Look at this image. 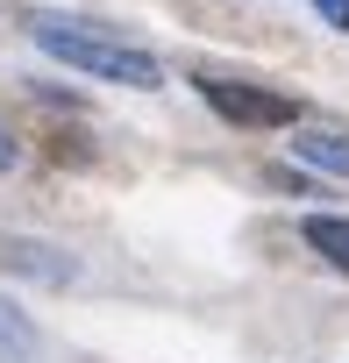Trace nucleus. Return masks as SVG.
<instances>
[{"mask_svg": "<svg viewBox=\"0 0 349 363\" xmlns=\"http://www.w3.org/2000/svg\"><path fill=\"white\" fill-rule=\"evenodd\" d=\"M292 157L328 178H349V135H335V128H292Z\"/></svg>", "mask_w": 349, "mask_h": 363, "instance_id": "4", "label": "nucleus"}, {"mask_svg": "<svg viewBox=\"0 0 349 363\" xmlns=\"http://www.w3.org/2000/svg\"><path fill=\"white\" fill-rule=\"evenodd\" d=\"M15 164H22V143H15L8 128H0V171H15Z\"/></svg>", "mask_w": 349, "mask_h": 363, "instance_id": "8", "label": "nucleus"}, {"mask_svg": "<svg viewBox=\"0 0 349 363\" xmlns=\"http://www.w3.org/2000/svg\"><path fill=\"white\" fill-rule=\"evenodd\" d=\"M0 264L22 271V278H43V285H72V278H79V264H72L65 250L29 242V235H0Z\"/></svg>", "mask_w": 349, "mask_h": 363, "instance_id": "3", "label": "nucleus"}, {"mask_svg": "<svg viewBox=\"0 0 349 363\" xmlns=\"http://www.w3.org/2000/svg\"><path fill=\"white\" fill-rule=\"evenodd\" d=\"M0 349H8V356H36V328H29L8 299H0Z\"/></svg>", "mask_w": 349, "mask_h": 363, "instance_id": "6", "label": "nucleus"}, {"mask_svg": "<svg viewBox=\"0 0 349 363\" xmlns=\"http://www.w3.org/2000/svg\"><path fill=\"white\" fill-rule=\"evenodd\" d=\"M306 8H314L328 29H349V0H306Z\"/></svg>", "mask_w": 349, "mask_h": 363, "instance_id": "7", "label": "nucleus"}, {"mask_svg": "<svg viewBox=\"0 0 349 363\" xmlns=\"http://www.w3.org/2000/svg\"><path fill=\"white\" fill-rule=\"evenodd\" d=\"M29 36H36V50H50L57 65H72V72H86V79L135 86V93H157V86H164V65H157L143 43H128L121 29H107V22H79V15L36 8V15H29Z\"/></svg>", "mask_w": 349, "mask_h": 363, "instance_id": "1", "label": "nucleus"}, {"mask_svg": "<svg viewBox=\"0 0 349 363\" xmlns=\"http://www.w3.org/2000/svg\"><path fill=\"white\" fill-rule=\"evenodd\" d=\"M200 100L221 121H236V128H299V100L278 93V86H257V79H214V72H200Z\"/></svg>", "mask_w": 349, "mask_h": 363, "instance_id": "2", "label": "nucleus"}, {"mask_svg": "<svg viewBox=\"0 0 349 363\" xmlns=\"http://www.w3.org/2000/svg\"><path fill=\"white\" fill-rule=\"evenodd\" d=\"M299 235H306L314 257H328L335 271H349V214H306Z\"/></svg>", "mask_w": 349, "mask_h": 363, "instance_id": "5", "label": "nucleus"}]
</instances>
